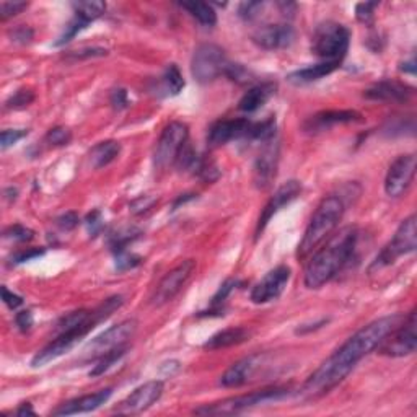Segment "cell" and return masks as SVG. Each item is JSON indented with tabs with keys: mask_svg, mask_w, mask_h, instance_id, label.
Listing matches in <instances>:
<instances>
[{
	"mask_svg": "<svg viewBox=\"0 0 417 417\" xmlns=\"http://www.w3.org/2000/svg\"><path fill=\"white\" fill-rule=\"evenodd\" d=\"M401 323L399 315L378 318L351 336L329 359H326L305 382L302 393L307 398H318L344 382L363 357L375 351L383 339Z\"/></svg>",
	"mask_w": 417,
	"mask_h": 417,
	"instance_id": "1",
	"label": "cell"
},
{
	"mask_svg": "<svg viewBox=\"0 0 417 417\" xmlns=\"http://www.w3.org/2000/svg\"><path fill=\"white\" fill-rule=\"evenodd\" d=\"M359 232L356 227H346L326 240V245L313 253L305 267L303 282L307 288H319L339 274L357 248Z\"/></svg>",
	"mask_w": 417,
	"mask_h": 417,
	"instance_id": "2",
	"label": "cell"
},
{
	"mask_svg": "<svg viewBox=\"0 0 417 417\" xmlns=\"http://www.w3.org/2000/svg\"><path fill=\"white\" fill-rule=\"evenodd\" d=\"M344 212L346 204L339 196H328L319 202L317 211H315L312 218H310V223L307 230H305L302 242L298 245V259L308 258L310 254L318 249L319 245L324 243V240L331 237V233L334 232L336 227L342 221Z\"/></svg>",
	"mask_w": 417,
	"mask_h": 417,
	"instance_id": "3",
	"label": "cell"
},
{
	"mask_svg": "<svg viewBox=\"0 0 417 417\" xmlns=\"http://www.w3.org/2000/svg\"><path fill=\"white\" fill-rule=\"evenodd\" d=\"M287 397H290V389L288 388H267L261 392H254L249 394H242L237 398H228L218 403L204 404L201 408L194 409V414L199 416H233L240 414L243 411L256 408L259 404L272 403V401H281Z\"/></svg>",
	"mask_w": 417,
	"mask_h": 417,
	"instance_id": "4",
	"label": "cell"
},
{
	"mask_svg": "<svg viewBox=\"0 0 417 417\" xmlns=\"http://www.w3.org/2000/svg\"><path fill=\"white\" fill-rule=\"evenodd\" d=\"M351 31L336 21H324L315 30L312 52L326 62H341L349 49Z\"/></svg>",
	"mask_w": 417,
	"mask_h": 417,
	"instance_id": "5",
	"label": "cell"
},
{
	"mask_svg": "<svg viewBox=\"0 0 417 417\" xmlns=\"http://www.w3.org/2000/svg\"><path fill=\"white\" fill-rule=\"evenodd\" d=\"M417 248V225H416V216H409L406 221L401 222L394 237L389 240V243L380 251L375 261L368 267V272L382 271L384 267L397 263L401 256L414 253Z\"/></svg>",
	"mask_w": 417,
	"mask_h": 417,
	"instance_id": "6",
	"label": "cell"
},
{
	"mask_svg": "<svg viewBox=\"0 0 417 417\" xmlns=\"http://www.w3.org/2000/svg\"><path fill=\"white\" fill-rule=\"evenodd\" d=\"M228 64L230 61L225 56V51L221 46L206 42V45L197 46L194 54H192V77L199 83L213 82L221 76H225Z\"/></svg>",
	"mask_w": 417,
	"mask_h": 417,
	"instance_id": "7",
	"label": "cell"
},
{
	"mask_svg": "<svg viewBox=\"0 0 417 417\" xmlns=\"http://www.w3.org/2000/svg\"><path fill=\"white\" fill-rule=\"evenodd\" d=\"M136 319H124V322L111 326L110 329H106L105 333L96 336V338L85 347V359L98 360L100 357L110 354V352L121 349V347H126L129 339H132V336L136 334Z\"/></svg>",
	"mask_w": 417,
	"mask_h": 417,
	"instance_id": "8",
	"label": "cell"
},
{
	"mask_svg": "<svg viewBox=\"0 0 417 417\" xmlns=\"http://www.w3.org/2000/svg\"><path fill=\"white\" fill-rule=\"evenodd\" d=\"M189 137L188 126L183 122L175 121L165 127L162 136H160L157 147L153 153V163L157 168H167L170 165H175L180 152L183 151Z\"/></svg>",
	"mask_w": 417,
	"mask_h": 417,
	"instance_id": "9",
	"label": "cell"
},
{
	"mask_svg": "<svg viewBox=\"0 0 417 417\" xmlns=\"http://www.w3.org/2000/svg\"><path fill=\"white\" fill-rule=\"evenodd\" d=\"M417 333H416V310L408 315L403 323H399L387 338L383 339L377 349L382 356L404 357L416 352Z\"/></svg>",
	"mask_w": 417,
	"mask_h": 417,
	"instance_id": "10",
	"label": "cell"
},
{
	"mask_svg": "<svg viewBox=\"0 0 417 417\" xmlns=\"http://www.w3.org/2000/svg\"><path fill=\"white\" fill-rule=\"evenodd\" d=\"M196 271V261L194 259H186L183 263L178 264L175 269L165 274V277L160 281V284L155 288L152 295V303L155 307H162V305L168 303L181 292V288L186 286V282L191 279L192 272Z\"/></svg>",
	"mask_w": 417,
	"mask_h": 417,
	"instance_id": "11",
	"label": "cell"
},
{
	"mask_svg": "<svg viewBox=\"0 0 417 417\" xmlns=\"http://www.w3.org/2000/svg\"><path fill=\"white\" fill-rule=\"evenodd\" d=\"M162 394H163V383L160 382V380L147 382L134 389L126 399H122L121 403L114 408V413L124 414V416L141 414L148 408H152V406L162 398Z\"/></svg>",
	"mask_w": 417,
	"mask_h": 417,
	"instance_id": "12",
	"label": "cell"
},
{
	"mask_svg": "<svg viewBox=\"0 0 417 417\" xmlns=\"http://www.w3.org/2000/svg\"><path fill=\"white\" fill-rule=\"evenodd\" d=\"M292 271L288 266H277L274 269L267 272L258 284L251 290V302L256 305H264L277 300L286 290V287L290 281Z\"/></svg>",
	"mask_w": 417,
	"mask_h": 417,
	"instance_id": "13",
	"label": "cell"
},
{
	"mask_svg": "<svg viewBox=\"0 0 417 417\" xmlns=\"http://www.w3.org/2000/svg\"><path fill=\"white\" fill-rule=\"evenodd\" d=\"M416 175V157L413 153L401 155L389 165L384 178V191L389 197L403 196L413 183Z\"/></svg>",
	"mask_w": 417,
	"mask_h": 417,
	"instance_id": "14",
	"label": "cell"
},
{
	"mask_svg": "<svg viewBox=\"0 0 417 417\" xmlns=\"http://www.w3.org/2000/svg\"><path fill=\"white\" fill-rule=\"evenodd\" d=\"M251 131H253V121L245 119H222L213 122L211 129L207 132V142L211 147L225 146V143L232 141H242V139L251 137Z\"/></svg>",
	"mask_w": 417,
	"mask_h": 417,
	"instance_id": "15",
	"label": "cell"
},
{
	"mask_svg": "<svg viewBox=\"0 0 417 417\" xmlns=\"http://www.w3.org/2000/svg\"><path fill=\"white\" fill-rule=\"evenodd\" d=\"M300 192H302V184L300 181L297 180L287 181V183L282 184L281 188L274 192V196L267 201L263 212H261L258 225H256V238L261 237V233L264 232V228L267 227V223L271 222V218L274 217L282 207H286L290 204L292 201H295L297 197L300 196Z\"/></svg>",
	"mask_w": 417,
	"mask_h": 417,
	"instance_id": "16",
	"label": "cell"
},
{
	"mask_svg": "<svg viewBox=\"0 0 417 417\" xmlns=\"http://www.w3.org/2000/svg\"><path fill=\"white\" fill-rule=\"evenodd\" d=\"M279 165V142L274 139L263 143V148L254 162V184L256 188L266 189L276 178Z\"/></svg>",
	"mask_w": 417,
	"mask_h": 417,
	"instance_id": "17",
	"label": "cell"
},
{
	"mask_svg": "<svg viewBox=\"0 0 417 417\" xmlns=\"http://www.w3.org/2000/svg\"><path fill=\"white\" fill-rule=\"evenodd\" d=\"M295 40V31L288 23L263 25L253 33V41L263 49H286Z\"/></svg>",
	"mask_w": 417,
	"mask_h": 417,
	"instance_id": "18",
	"label": "cell"
},
{
	"mask_svg": "<svg viewBox=\"0 0 417 417\" xmlns=\"http://www.w3.org/2000/svg\"><path fill=\"white\" fill-rule=\"evenodd\" d=\"M360 114L352 110H329L308 117V121L303 124V129L307 132L317 134L328 131L331 127L338 124H351V122L360 121Z\"/></svg>",
	"mask_w": 417,
	"mask_h": 417,
	"instance_id": "19",
	"label": "cell"
},
{
	"mask_svg": "<svg viewBox=\"0 0 417 417\" xmlns=\"http://www.w3.org/2000/svg\"><path fill=\"white\" fill-rule=\"evenodd\" d=\"M113 394V389L105 388L100 389V392L85 394V397H80L76 399L67 401V403H62L59 408L52 411V416H74V414H83V413H92V411L98 409L100 406L108 403V399Z\"/></svg>",
	"mask_w": 417,
	"mask_h": 417,
	"instance_id": "20",
	"label": "cell"
},
{
	"mask_svg": "<svg viewBox=\"0 0 417 417\" xmlns=\"http://www.w3.org/2000/svg\"><path fill=\"white\" fill-rule=\"evenodd\" d=\"M414 93L409 85L397 82V80H382L370 88L365 90L363 96L373 101H392V103H404Z\"/></svg>",
	"mask_w": 417,
	"mask_h": 417,
	"instance_id": "21",
	"label": "cell"
},
{
	"mask_svg": "<svg viewBox=\"0 0 417 417\" xmlns=\"http://www.w3.org/2000/svg\"><path fill=\"white\" fill-rule=\"evenodd\" d=\"M261 360H263L261 356H249L247 359L233 363V365L222 375L221 384L225 388H238L242 387V384L248 383L251 377L258 370V367L261 365Z\"/></svg>",
	"mask_w": 417,
	"mask_h": 417,
	"instance_id": "22",
	"label": "cell"
},
{
	"mask_svg": "<svg viewBox=\"0 0 417 417\" xmlns=\"http://www.w3.org/2000/svg\"><path fill=\"white\" fill-rule=\"evenodd\" d=\"M276 83L264 82L259 85L251 87L247 93L240 100L238 108L245 111V113H256V111L263 108V106L272 98V95L276 93Z\"/></svg>",
	"mask_w": 417,
	"mask_h": 417,
	"instance_id": "23",
	"label": "cell"
},
{
	"mask_svg": "<svg viewBox=\"0 0 417 417\" xmlns=\"http://www.w3.org/2000/svg\"><path fill=\"white\" fill-rule=\"evenodd\" d=\"M341 66V62H319L315 64V66L305 67V69H298V71L288 74L287 80L293 85H307L312 82H317V80L323 78L329 74H333L336 69Z\"/></svg>",
	"mask_w": 417,
	"mask_h": 417,
	"instance_id": "24",
	"label": "cell"
},
{
	"mask_svg": "<svg viewBox=\"0 0 417 417\" xmlns=\"http://www.w3.org/2000/svg\"><path fill=\"white\" fill-rule=\"evenodd\" d=\"M249 338V331L245 328H227L223 331H218L217 334H213L212 338H208L204 342V349L208 351H218L225 349V347H232L237 344H242Z\"/></svg>",
	"mask_w": 417,
	"mask_h": 417,
	"instance_id": "25",
	"label": "cell"
},
{
	"mask_svg": "<svg viewBox=\"0 0 417 417\" xmlns=\"http://www.w3.org/2000/svg\"><path fill=\"white\" fill-rule=\"evenodd\" d=\"M119 152H121V143L116 141H105V142L96 143L88 153L90 165H92V168L95 170L103 168L111 162H114Z\"/></svg>",
	"mask_w": 417,
	"mask_h": 417,
	"instance_id": "26",
	"label": "cell"
},
{
	"mask_svg": "<svg viewBox=\"0 0 417 417\" xmlns=\"http://www.w3.org/2000/svg\"><path fill=\"white\" fill-rule=\"evenodd\" d=\"M186 12H188L192 18H196L201 25L204 26H213L217 23V13L212 8V5L204 2H181Z\"/></svg>",
	"mask_w": 417,
	"mask_h": 417,
	"instance_id": "27",
	"label": "cell"
},
{
	"mask_svg": "<svg viewBox=\"0 0 417 417\" xmlns=\"http://www.w3.org/2000/svg\"><path fill=\"white\" fill-rule=\"evenodd\" d=\"M72 8L77 17L92 23L106 12V4L100 2V0H83V2H74Z\"/></svg>",
	"mask_w": 417,
	"mask_h": 417,
	"instance_id": "28",
	"label": "cell"
},
{
	"mask_svg": "<svg viewBox=\"0 0 417 417\" xmlns=\"http://www.w3.org/2000/svg\"><path fill=\"white\" fill-rule=\"evenodd\" d=\"M162 88L167 92V95L171 96L178 95L181 90L184 88V78L175 64H170V66L165 69V74L162 77Z\"/></svg>",
	"mask_w": 417,
	"mask_h": 417,
	"instance_id": "29",
	"label": "cell"
},
{
	"mask_svg": "<svg viewBox=\"0 0 417 417\" xmlns=\"http://www.w3.org/2000/svg\"><path fill=\"white\" fill-rule=\"evenodd\" d=\"M126 352H127V346L121 347V349H117V351L110 352V354H106L103 357H100V359L96 360V365L93 367V370H90V377L103 375V373L108 372L116 362L121 360V357L124 356Z\"/></svg>",
	"mask_w": 417,
	"mask_h": 417,
	"instance_id": "30",
	"label": "cell"
},
{
	"mask_svg": "<svg viewBox=\"0 0 417 417\" xmlns=\"http://www.w3.org/2000/svg\"><path fill=\"white\" fill-rule=\"evenodd\" d=\"M141 237V232L139 230H122V232L114 233L113 237L110 238V247L113 249V253H121V251H126L127 245L132 243L134 240H137Z\"/></svg>",
	"mask_w": 417,
	"mask_h": 417,
	"instance_id": "31",
	"label": "cell"
},
{
	"mask_svg": "<svg viewBox=\"0 0 417 417\" xmlns=\"http://www.w3.org/2000/svg\"><path fill=\"white\" fill-rule=\"evenodd\" d=\"M90 23L87 20H83V18H80V17H74L71 21H69V23L66 25V30H64V33L59 36V40L54 42V46H64V45H67L69 41H72L74 38H76V36L80 33V31L82 30H85L87 28Z\"/></svg>",
	"mask_w": 417,
	"mask_h": 417,
	"instance_id": "32",
	"label": "cell"
},
{
	"mask_svg": "<svg viewBox=\"0 0 417 417\" xmlns=\"http://www.w3.org/2000/svg\"><path fill=\"white\" fill-rule=\"evenodd\" d=\"M225 77H228L230 80H233V82H237L240 85L253 82L254 78L253 74H251L247 67H243L242 64H233V62H230L227 66Z\"/></svg>",
	"mask_w": 417,
	"mask_h": 417,
	"instance_id": "33",
	"label": "cell"
},
{
	"mask_svg": "<svg viewBox=\"0 0 417 417\" xmlns=\"http://www.w3.org/2000/svg\"><path fill=\"white\" fill-rule=\"evenodd\" d=\"M35 100V93L31 92V90H26V88H21L18 92H15L10 98L7 100V103L5 106L10 110H20V108H25V106H28L33 103Z\"/></svg>",
	"mask_w": 417,
	"mask_h": 417,
	"instance_id": "34",
	"label": "cell"
},
{
	"mask_svg": "<svg viewBox=\"0 0 417 417\" xmlns=\"http://www.w3.org/2000/svg\"><path fill=\"white\" fill-rule=\"evenodd\" d=\"M71 141H72V134L67 127H52V129L46 134V142L49 143V146L62 147V146H67Z\"/></svg>",
	"mask_w": 417,
	"mask_h": 417,
	"instance_id": "35",
	"label": "cell"
},
{
	"mask_svg": "<svg viewBox=\"0 0 417 417\" xmlns=\"http://www.w3.org/2000/svg\"><path fill=\"white\" fill-rule=\"evenodd\" d=\"M142 263L141 256L127 253V251H121V253H116V269L117 271H129L137 267Z\"/></svg>",
	"mask_w": 417,
	"mask_h": 417,
	"instance_id": "36",
	"label": "cell"
},
{
	"mask_svg": "<svg viewBox=\"0 0 417 417\" xmlns=\"http://www.w3.org/2000/svg\"><path fill=\"white\" fill-rule=\"evenodd\" d=\"M266 2H245L240 5V17L247 21H253L261 17L263 10L266 8Z\"/></svg>",
	"mask_w": 417,
	"mask_h": 417,
	"instance_id": "37",
	"label": "cell"
},
{
	"mask_svg": "<svg viewBox=\"0 0 417 417\" xmlns=\"http://www.w3.org/2000/svg\"><path fill=\"white\" fill-rule=\"evenodd\" d=\"M33 230L26 228L23 225H12L5 230V238L15 240V242H30L33 238Z\"/></svg>",
	"mask_w": 417,
	"mask_h": 417,
	"instance_id": "38",
	"label": "cell"
},
{
	"mask_svg": "<svg viewBox=\"0 0 417 417\" xmlns=\"http://www.w3.org/2000/svg\"><path fill=\"white\" fill-rule=\"evenodd\" d=\"M28 7L26 2H2L0 4V20L5 21L23 12Z\"/></svg>",
	"mask_w": 417,
	"mask_h": 417,
	"instance_id": "39",
	"label": "cell"
},
{
	"mask_svg": "<svg viewBox=\"0 0 417 417\" xmlns=\"http://www.w3.org/2000/svg\"><path fill=\"white\" fill-rule=\"evenodd\" d=\"M237 284H238L237 281L230 279V281L225 282V284L221 286V288H218L217 293H216V295H213V298H212L211 307H212V308H218V307H221V305L227 300V297L230 295V293L233 292V288L237 287Z\"/></svg>",
	"mask_w": 417,
	"mask_h": 417,
	"instance_id": "40",
	"label": "cell"
},
{
	"mask_svg": "<svg viewBox=\"0 0 417 417\" xmlns=\"http://www.w3.org/2000/svg\"><path fill=\"white\" fill-rule=\"evenodd\" d=\"M26 134H28V131H21V129H7L2 132V136H0V142H2V148L5 151V148L12 147L17 143L18 141H21V139L26 137Z\"/></svg>",
	"mask_w": 417,
	"mask_h": 417,
	"instance_id": "41",
	"label": "cell"
},
{
	"mask_svg": "<svg viewBox=\"0 0 417 417\" xmlns=\"http://www.w3.org/2000/svg\"><path fill=\"white\" fill-rule=\"evenodd\" d=\"M378 7V2H363L356 7V15L362 23H370L373 20V12Z\"/></svg>",
	"mask_w": 417,
	"mask_h": 417,
	"instance_id": "42",
	"label": "cell"
},
{
	"mask_svg": "<svg viewBox=\"0 0 417 417\" xmlns=\"http://www.w3.org/2000/svg\"><path fill=\"white\" fill-rule=\"evenodd\" d=\"M85 225L88 228L90 237H96L103 228V218H101V213L98 211L90 212L87 218H85Z\"/></svg>",
	"mask_w": 417,
	"mask_h": 417,
	"instance_id": "43",
	"label": "cell"
},
{
	"mask_svg": "<svg viewBox=\"0 0 417 417\" xmlns=\"http://www.w3.org/2000/svg\"><path fill=\"white\" fill-rule=\"evenodd\" d=\"M45 254V249H40V248H26V249H21L18 251L17 254L12 258V263L13 264H21V263H26V261H31L35 258H40V256Z\"/></svg>",
	"mask_w": 417,
	"mask_h": 417,
	"instance_id": "44",
	"label": "cell"
},
{
	"mask_svg": "<svg viewBox=\"0 0 417 417\" xmlns=\"http://www.w3.org/2000/svg\"><path fill=\"white\" fill-rule=\"evenodd\" d=\"M111 105L114 110H124L129 106V96H127V90L124 88H116L111 93Z\"/></svg>",
	"mask_w": 417,
	"mask_h": 417,
	"instance_id": "45",
	"label": "cell"
},
{
	"mask_svg": "<svg viewBox=\"0 0 417 417\" xmlns=\"http://www.w3.org/2000/svg\"><path fill=\"white\" fill-rule=\"evenodd\" d=\"M155 202H157V199H155V197H152V196H141L132 202L131 208H132L134 213H143V212H147L148 208H152Z\"/></svg>",
	"mask_w": 417,
	"mask_h": 417,
	"instance_id": "46",
	"label": "cell"
},
{
	"mask_svg": "<svg viewBox=\"0 0 417 417\" xmlns=\"http://www.w3.org/2000/svg\"><path fill=\"white\" fill-rule=\"evenodd\" d=\"M10 36H12V41L26 45V42L33 40V30L28 28V26H18V28L10 31Z\"/></svg>",
	"mask_w": 417,
	"mask_h": 417,
	"instance_id": "47",
	"label": "cell"
},
{
	"mask_svg": "<svg viewBox=\"0 0 417 417\" xmlns=\"http://www.w3.org/2000/svg\"><path fill=\"white\" fill-rule=\"evenodd\" d=\"M56 222H57L59 228H62V230H66V232H69V230H74L78 225V216L76 212H66L64 216L59 217Z\"/></svg>",
	"mask_w": 417,
	"mask_h": 417,
	"instance_id": "48",
	"label": "cell"
},
{
	"mask_svg": "<svg viewBox=\"0 0 417 417\" xmlns=\"http://www.w3.org/2000/svg\"><path fill=\"white\" fill-rule=\"evenodd\" d=\"M2 298H4V303L7 305L10 310H15L23 305V298L17 295V293L10 292L7 287H2Z\"/></svg>",
	"mask_w": 417,
	"mask_h": 417,
	"instance_id": "49",
	"label": "cell"
},
{
	"mask_svg": "<svg viewBox=\"0 0 417 417\" xmlns=\"http://www.w3.org/2000/svg\"><path fill=\"white\" fill-rule=\"evenodd\" d=\"M15 323H17L18 329L21 331H30L31 326H33V315L28 310H25V312H20L17 313V317H15Z\"/></svg>",
	"mask_w": 417,
	"mask_h": 417,
	"instance_id": "50",
	"label": "cell"
},
{
	"mask_svg": "<svg viewBox=\"0 0 417 417\" xmlns=\"http://www.w3.org/2000/svg\"><path fill=\"white\" fill-rule=\"evenodd\" d=\"M15 414L17 416H35L36 413L33 411V408H31L30 403H23L17 411H15Z\"/></svg>",
	"mask_w": 417,
	"mask_h": 417,
	"instance_id": "51",
	"label": "cell"
},
{
	"mask_svg": "<svg viewBox=\"0 0 417 417\" xmlns=\"http://www.w3.org/2000/svg\"><path fill=\"white\" fill-rule=\"evenodd\" d=\"M403 66H406V67H401V71L409 72V74H414V72H416V67H414V59H411L409 62L403 64Z\"/></svg>",
	"mask_w": 417,
	"mask_h": 417,
	"instance_id": "52",
	"label": "cell"
}]
</instances>
